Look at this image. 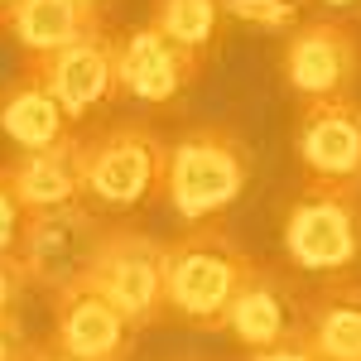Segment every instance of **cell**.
Wrapping results in <instances>:
<instances>
[{
	"label": "cell",
	"instance_id": "cell-24",
	"mask_svg": "<svg viewBox=\"0 0 361 361\" xmlns=\"http://www.w3.org/2000/svg\"><path fill=\"white\" fill-rule=\"evenodd\" d=\"M323 10H361V0H318Z\"/></svg>",
	"mask_w": 361,
	"mask_h": 361
},
{
	"label": "cell",
	"instance_id": "cell-3",
	"mask_svg": "<svg viewBox=\"0 0 361 361\" xmlns=\"http://www.w3.org/2000/svg\"><path fill=\"white\" fill-rule=\"evenodd\" d=\"M279 246L294 270L323 279H347L361 270V188L304 178L284 202Z\"/></svg>",
	"mask_w": 361,
	"mask_h": 361
},
{
	"label": "cell",
	"instance_id": "cell-23",
	"mask_svg": "<svg viewBox=\"0 0 361 361\" xmlns=\"http://www.w3.org/2000/svg\"><path fill=\"white\" fill-rule=\"evenodd\" d=\"M20 357H25L20 328H0V361H20Z\"/></svg>",
	"mask_w": 361,
	"mask_h": 361
},
{
	"label": "cell",
	"instance_id": "cell-14",
	"mask_svg": "<svg viewBox=\"0 0 361 361\" xmlns=\"http://www.w3.org/2000/svg\"><path fill=\"white\" fill-rule=\"evenodd\" d=\"M0 25L15 34V44L29 58H49L58 49H73L92 34L106 29V10L82 5V0H15Z\"/></svg>",
	"mask_w": 361,
	"mask_h": 361
},
{
	"label": "cell",
	"instance_id": "cell-19",
	"mask_svg": "<svg viewBox=\"0 0 361 361\" xmlns=\"http://www.w3.org/2000/svg\"><path fill=\"white\" fill-rule=\"evenodd\" d=\"M29 279L15 265V255H0V328H20V299H25Z\"/></svg>",
	"mask_w": 361,
	"mask_h": 361
},
{
	"label": "cell",
	"instance_id": "cell-13",
	"mask_svg": "<svg viewBox=\"0 0 361 361\" xmlns=\"http://www.w3.org/2000/svg\"><path fill=\"white\" fill-rule=\"evenodd\" d=\"M0 183L15 193L25 212H49V207H68V202H87L82 183V135H63L49 149H29L0 164Z\"/></svg>",
	"mask_w": 361,
	"mask_h": 361
},
{
	"label": "cell",
	"instance_id": "cell-9",
	"mask_svg": "<svg viewBox=\"0 0 361 361\" xmlns=\"http://www.w3.org/2000/svg\"><path fill=\"white\" fill-rule=\"evenodd\" d=\"M294 154L308 178L361 188V97L308 102L294 126Z\"/></svg>",
	"mask_w": 361,
	"mask_h": 361
},
{
	"label": "cell",
	"instance_id": "cell-21",
	"mask_svg": "<svg viewBox=\"0 0 361 361\" xmlns=\"http://www.w3.org/2000/svg\"><path fill=\"white\" fill-rule=\"evenodd\" d=\"M20 226H25V207H20V202H15V193L0 183V255H15Z\"/></svg>",
	"mask_w": 361,
	"mask_h": 361
},
{
	"label": "cell",
	"instance_id": "cell-5",
	"mask_svg": "<svg viewBox=\"0 0 361 361\" xmlns=\"http://www.w3.org/2000/svg\"><path fill=\"white\" fill-rule=\"evenodd\" d=\"M82 289H92L97 299H106L135 333L140 328H154L169 313V304H164V241L149 236L135 222H106Z\"/></svg>",
	"mask_w": 361,
	"mask_h": 361
},
{
	"label": "cell",
	"instance_id": "cell-20",
	"mask_svg": "<svg viewBox=\"0 0 361 361\" xmlns=\"http://www.w3.org/2000/svg\"><path fill=\"white\" fill-rule=\"evenodd\" d=\"M246 361H323V357L313 352V342H308L304 323H299L294 333H284V337H279L275 347H265V352H250Z\"/></svg>",
	"mask_w": 361,
	"mask_h": 361
},
{
	"label": "cell",
	"instance_id": "cell-17",
	"mask_svg": "<svg viewBox=\"0 0 361 361\" xmlns=\"http://www.w3.org/2000/svg\"><path fill=\"white\" fill-rule=\"evenodd\" d=\"M149 25L164 39H173L178 49L202 58L207 49H217L226 10H222V0H149Z\"/></svg>",
	"mask_w": 361,
	"mask_h": 361
},
{
	"label": "cell",
	"instance_id": "cell-16",
	"mask_svg": "<svg viewBox=\"0 0 361 361\" xmlns=\"http://www.w3.org/2000/svg\"><path fill=\"white\" fill-rule=\"evenodd\" d=\"M304 333L323 361H361V279H323L304 294Z\"/></svg>",
	"mask_w": 361,
	"mask_h": 361
},
{
	"label": "cell",
	"instance_id": "cell-10",
	"mask_svg": "<svg viewBox=\"0 0 361 361\" xmlns=\"http://www.w3.org/2000/svg\"><path fill=\"white\" fill-rule=\"evenodd\" d=\"M29 68L44 78V87L54 92V102L63 106L68 121H82L102 102L121 97V87H116V39L106 29L73 44V49H58L49 58H29Z\"/></svg>",
	"mask_w": 361,
	"mask_h": 361
},
{
	"label": "cell",
	"instance_id": "cell-26",
	"mask_svg": "<svg viewBox=\"0 0 361 361\" xmlns=\"http://www.w3.org/2000/svg\"><path fill=\"white\" fill-rule=\"evenodd\" d=\"M10 5H15V0H0V15H5V10H10Z\"/></svg>",
	"mask_w": 361,
	"mask_h": 361
},
{
	"label": "cell",
	"instance_id": "cell-1",
	"mask_svg": "<svg viewBox=\"0 0 361 361\" xmlns=\"http://www.w3.org/2000/svg\"><path fill=\"white\" fill-rule=\"evenodd\" d=\"M260 260L222 222L183 226L164 246V304L197 333H222L226 308Z\"/></svg>",
	"mask_w": 361,
	"mask_h": 361
},
{
	"label": "cell",
	"instance_id": "cell-18",
	"mask_svg": "<svg viewBox=\"0 0 361 361\" xmlns=\"http://www.w3.org/2000/svg\"><path fill=\"white\" fill-rule=\"evenodd\" d=\"M226 20H241L246 29H260V34H289L299 25V0H222Z\"/></svg>",
	"mask_w": 361,
	"mask_h": 361
},
{
	"label": "cell",
	"instance_id": "cell-2",
	"mask_svg": "<svg viewBox=\"0 0 361 361\" xmlns=\"http://www.w3.org/2000/svg\"><path fill=\"white\" fill-rule=\"evenodd\" d=\"M250 183L246 135L226 121H202L169 140L164 154V202L183 226L212 222Z\"/></svg>",
	"mask_w": 361,
	"mask_h": 361
},
{
	"label": "cell",
	"instance_id": "cell-7",
	"mask_svg": "<svg viewBox=\"0 0 361 361\" xmlns=\"http://www.w3.org/2000/svg\"><path fill=\"white\" fill-rule=\"evenodd\" d=\"M279 82L299 102H337L357 97L361 82V34L342 15H313L284 34Z\"/></svg>",
	"mask_w": 361,
	"mask_h": 361
},
{
	"label": "cell",
	"instance_id": "cell-4",
	"mask_svg": "<svg viewBox=\"0 0 361 361\" xmlns=\"http://www.w3.org/2000/svg\"><path fill=\"white\" fill-rule=\"evenodd\" d=\"M164 154L169 140L145 121H111L82 135V183L87 202L102 212H130L145 197L164 188Z\"/></svg>",
	"mask_w": 361,
	"mask_h": 361
},
{
	"label": "cell",
	"instance_id": "cell-27",
	"mask_svg": "<svg viewBox=\"0 0 361 361\" xmlns=\"http://www.w3.org/2000/svg\"><path fill=\"white\" fill-rule=\"evenodd\" d=\"M178 361H197V357H178Z\"/></svg>",
	"mask_w": 361,
	"mask_h": 361
},
{
	"label": "cell",
	"instance_id": "cell-28",
	"mask_svg": "<svg viewBox=\"0 0 361 361\" xmlns=\"http://www.w3.org/2000/svg\"><path fill=\"white\" fill-rule=\"evenodd\" d=\"M20 361H25V357H20Z\"/></svg>",
	"mask_w": 361,
	"mask_h": 361
},
{
	"label": "cell",
	"instance_id": "cell-6",
	"mask_svg": "<svg viewBox=\"0 0 361 361\" xmlns=\"http://www.w3.org/2000/svg\"><path fill=\"white\" fill-rule=\"evenodd\" d=\"M106 231V217L92 202H68V207H49V212H25L20 241H15V265L25 270L29 284L63 294L78 289L92 270L97 241Z\"/></svg>",
	"mask_w": 361,
	"mask_h": 361
},
{
	"label": "cell",
	"instance_id": "cell-12",
	"mask_svg": "<svg viewBox=\"0 0 361 361\" xmlns=\"http://www.w3.org/2000/svg\"><path fill=\"white\" fill-rule=\"evenodd\" d=\"M49 342L78 361H135V328L82 284L54 294V333H49Z\"/></svg>",
	"mask_w": 361,
	"mask_h": 361
},
{
	"label": "cell",
	"instance_id": "cell-25",
	"mask_svg": "<svg viewBox=\"0 0 361 361\" xmlns=\"http://www.w3.org/2000/svg\"><path fill=\"white\" fill-rule=\"evenodd\" d=\"M82 5H97V10H106V5H111V0H82Z\"/></svg>",
	"mask_w": 361,
	"mask_h": 361
},
{
	"label": "cell",
	"instance_id": "cell-15",
	"mask_svg": "<svg viewBox=\"0 0 361 361\" xmlns=\"http://www.w3.org/2000/svg\"><path fill=\"white\" fill-rule=\"evenodd\" d=\"M0 135L15 145V154L29 149H49L63 135H73V121L63 116L54 102V92L44 87V78L34 68H20L10 82H0Z\"/></svg>",
	"mask_w": 361,
	"mask_h": 361
},
{
	"label": "cell",
	"instance_id": "cell-22",
	"mask_svg": "<svg viewBox=\"0 0 361 361\" xmlns=\"http://www.w3.org/2000/svg\"><path fill=\"white\" fill-rule=\"evenodd\" d=\"M25 361H78V357H68V352H58L54 342L44 337V342H25Z\"/></svg>",
	"mask_w": 361,
	"mask_h": 361
},
{
	"label": "cell",
	"instance_id": "cell-11",
	"mask_svg": "<svg viewBox=\"0 0 361 361\" xmlns=\"http://www.w3.org/2000/svg\"><path fill=\"white\" fill-rule=\"evenodd\" d=\"M299 323H304V289L275 265H255L250 279L241 284V294L226 308L222 333L246 352H265L284 333H294Z\"/></svg>",
	"mask_w": 361,
	"mask_h": 361
},
{
	"label": "cell",
	"instance_id": "cell-8",
	"mask_svg": "<svg viewBox=\"0 0 361 361\" xmlns=\"http://www.w3.org/2000/svg\"><path fill=\"white\" fill-rule=\"evenodd\" d=\"M202 73V58L178 49L154 25H135L130 34L116 39V87L140 106H169L178 102L193 78Z\"/></svg>",
	"mask_w": 361,
	"mask_h": 361
}]
</instances>
